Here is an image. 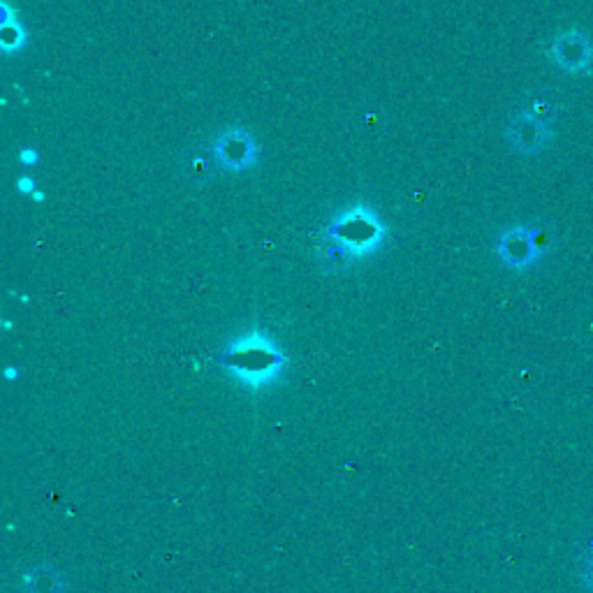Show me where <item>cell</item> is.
<instances>
[{"label": "cell", "instance_id": "cell-1", "mask_svg": "<svg viewBox=\"0 0 593 593\" xmlns=\"http://www.w3.org/2000/svg\"><path fill=\"white\" fill-rule=\"evenodd\" d=\"M325 260L334 269H348L387 244L383 218L369 204L357 202L334 214L325 228Z\"/></svg>", "mask_w": 593, "mask_h": 593}, {"label": "cell", "instance_id": "cell-2", "mask_svg": "<svg viewBox=\"0 0 593 593\" xmlns=\"http://www.w3.org/2000/svg\"><path fill=\"white\" fill-rule=\"evenodd\" d=\"M221 364L241 383L258 390L278 380L285 369V355L272 336L262 329H253L225 348Z\"/></svg>", "mask_w": 593, "mask_h": 593}, {"label": "cell", "instance_id": "cell-3", "mask_svg": "<svg viewBox=\"0 0 593 593\" xmlns=\"http://www.w3.org/2000/svg\"><path fill=\"white\" fill-rule=\"evenodd\" d=\"M216 160L218 172L241 174L253 170L260 163V144L251 130L228 126L207 144Z\"/></svg>", "mask_w": 593, "mask_h": 593}, {"label": "cell", "instance_id": "cell-4", "mask_svg": "<svg viewBox=\"0 0 593 593\" xmlns=\"http://www.w3.org/2000/svg\"><path fill=\"white\" fill-rule=\"evenodd\" d=\"M494 253L505 267L512 272H526L533 265H538L545 258V253L538 248L536 241V225L517 223L505 228L496 237Z\"/></svg>", "mask_w": 593, "mask_h": 593}, {"label": "cell", "instance_id": "cell-5", "mask_svg": "<svg viewBox=\"0 0 593 593\" xmlns=\"http://www.w3.org/2000/svg\"><path fill=\"white\" fill-rule=\"evenodd\" d=\"M547 54L568 75H589L593 72V42L580 28H566L556 33L547 45Z\"/></svg>", "mask_w": 593, "mask_h": 593}, {"label": "cell", "instance_id": "cell-6", "mask_svg": "<svg viewBox=\"0 0 593 593\" xmlns=\"http://www.w3.org/2000/svg\"><path fill=\"white\" fill-rule=\"evenodd\" d=\"M505 139H508L512 151L522 153V156H536V153L547 149L554 139V128L552 123L519 109L505 128Z\"/></svg>", "mask_w": 593, "mask_h": 593}, {"label": "cell", "instance_id": "cell-7", "mask_svg": "<svg viewBox=\"0 0 593 593\" xmlns=\"http://www.w3.org/2000/svg\"><path fill=\"white\" fill-rule=\"evenodd\" d=\"M0 10H3V21H0V49H3V54H14V51H21L26 47L28 33L17 21V14H14L7 0L0 3Z\"/></svg>", "mask_w": 593, "mask_h": 593}, {"label": "cell", "instance_id": "cell-8", "mask_svg": "<svg viewBox=\"0 0 593 593\" xmlns=\"http://www.w3.org/2000/svg\"><path fill=\"white\" fill-rule=\"evenodd\" d=\"M522 109L533 116H538V119L547 121V123H554V119L561 112V105H559V100L552 98V95L545 91H531V93H526Z\"/></svg>", "mask_w": 593, "mask_h": 593}, {"label": "cell", "instance_id": "cell-9", "mask_svg": "<svg viewBox=\"0 0 593 593\" xmlns=\"http://www.w3.org/2000/svg\"><path fill=\"white\" fill-rule=\"evenodd\" d=\"M577 554H580V561H593V526L584 533H580V538L575 540Z\"/></svg>", "mask_w": 593, "mask_h": 593}, {"label": "cell", "instance_id": "cell-10", "mask_svg": "<svg viewBox=\"0 0 593 593\" xmlns=\"http://www.w3.org/2000/svg\"><path fill=\"white\" fill-rule=\"evenodd\" d=\"M580 580L584 589L593 593V561H580Z\"/></svg>", "mask_w": 593, "mask_h": 593}, {"label": "cell", "instance_id": "cell-11", "mask_svg": "<svg viewBox=\"0 0 593 593\" xmlns=\"http://www.w3.org/2000/svg\"><path fill=\"white\" fill-rule=\"evenodd\" d=\"M14 186H17V190L21 195H33L35 190H38V188H35V179L33 177H19Z\"/></svg>", "mask_w": 593, "mask_h": 593}, {"label": "cell", "instance_id": "cell-12", "mask_svg": "<svg viewBox=\"0 0 593 593\" xmlns=\"http://www.w3.org/2000/svg\"><path fill=\"white\" fill-rule=\"evenodd\" d=\"M38 160H40V153L35 151V149H24V151L19 153V163L26 165V167L38 165Z\"/></svg>", "mask_w": 593, "mask_h": 593}, {"label": "cell", "instance_id": "cell-13", "mask_svg": "<svg viewBox=\"0 0 593 593\" xmlns=\"http://www.w3.org/2000/svg\"><path fill=\"white\" fill-rule=\"evenodd\" d=\"M31 197H33V202H45V193H42V190H35Z\"/></svg>", "mask_w": 593, "mask_h": 593}]
</instances>
